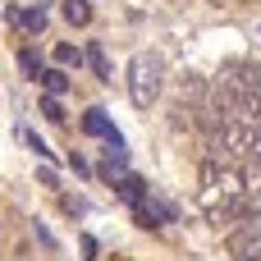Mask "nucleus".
Listing matches in <instances>:
<instances>
[{
	"label": "nucleus",
	"instance_id": "obj_1",
	"mask_svg": "<svg viewBox=\"0 0 261 261\" xmlns=\"http://www.w3.org/2000/svg\"><path fill=\"white\" fill-rule=\"evenodd\" d=\"M234 197H248L243 188V170H234L229 161H206L202 165V206H220V202H234Z\"/></svg>",
	"mask_w": 261,
	"mask_h": 261
},
{
	"label": "nucleus",
	"instance_id": "obj_2",
	"mask_svg": "<svg viewBox=\"0 0 261 261\" xmlns=\"http://www.w3.org/2000/svg\"><path fill=\"white\" fill-rule=\"evenodd\" d=\"M161 60L156 55H133L128 60V101L138 106V110H147L151 101H156V92H161Z\"/></svg>",
	"mask_w": 261,
	"mask_h": 261
},
{
	"label": "nucleus",
	"instance_id": "obj_3",
	"mask_svg": "<svg viewBox=\"0 0 261 261\" xmlns=\"http://www.w3.org/2000/svg\"><path fill=\"white\" fill-rule=\"evenodd\" d=\"M216 87H225L229 96H239V101H257L261 96V69L257 64H248V60H234V64H225L220 69V78H216Z\"/></svg>",
	"mask_w": 261,
	"mask_h": 261
},
{
	"label": "nucleus",
	"instance_id": "obj_4",
	"mask_svg": "<svg viewBox=\"0 0 261 261\" xmlns=\"http://www.w3.org/2000/svg\"><path fill=\"white\" fill-rule=\"evenodd\" d=\"M83 133H92V138H101V142H115V138H119V128H115V124L106 119V110H96V106L83 115Z\"/></svg>",
	"mask_w": 261,
	"mask_h": 261
},
{
	"label": "nucleus",
	"instance_id": "obj_5",
	"mask_svg": "<svg viewBox=\"0 0 261 261\" xmlns=\"http://www.w3.org/2000/svg\"><path fill=\"white\" fill-rule=\"evenodd\" d=\"M83 60H87V64H92V73H96V78H101V83H110V55H106V46H101V41H92V46H87V55H83Z\"/></svg>",
	"mask_w": 261,
	"mask_h": 261
},
{
	"label": "nucleus",
	"instance_id": "obj_6",
	"mask_svg": "<svg viewBox=\"0 0 261 261\" xmlns=\"http://www.w3.org/2000/svg\"><path fill=\"white\" fill-rule=\"evenodd\" d=\"M41 87H46V96H64L69 92V73L64 69H41Z\"/></svg>",
	"mask_w": 261,
	"mask_h": 261
},
{
	"label": "nucleus",
	"instance_id": "obj_7",
	"mask_svg": "<svg viewBox=\"0 0 261 261\" xmlns=\"http://www.w3.org/2000/svg\"><path fill=\"white\" fill-rule=\"evenodd\" d=\"M119 197H124V202H133V206H142V202H147V184H142L138 174H128V179L119 184Z\"/></svg>",
	"mask_w": 261,
	"mask_h": 261
},
{
	"label": "nucleus",
	"instance_id": "obj_8",
	"mask_svg": "<svg viewBox=\"0 0 261 261\" xmlns=\"http://www.w3.org/2000/svg\"><path fill=\"white\" fill-rule=\"evenodd\" d=\"M78 64H83V50L69 46V41H60L55 46V69H78Z\"/></svg>",
	"mask_w": 261,
	"mask_h": 261
},
{
	"label": "nucleus",
	"instance_id": "obj_9",
	"mask_svg": "<svg viewBox=\"0 0 261 261\" xmlns=\"http://www.w3.org/2000/svg\"><path fill=\"white\" fill-rule=\"evenodd\" d=\"M14 23H18L23 32H41V28H46V9H23V14H14Z\"/></svg>",
	"mask_w": 261,
	"mask_h": 261
},
{
	"label": "nucleus",
	"instance_id": "obj_10",
	"mask_svg": "<svg viewBox=\"0 0 261 261\" xmlns=\"http://www.w3.org/2000/svg\"><path fill=\"white\" fill-rule=\"evenodd\" d=\"M64 18H69L73 28H83V23L92 18V5H87V0H64Z\"/></svg>",
	"mask_w": 261,
	"mask_h": 261
},
{
	"label": "nucleus",
	"instance_id": "obj_11",
	"mask_svg": "<svg viewBox=\"0 0 261 261\" xmlns=\"http://www.w3.org/2000/svg\"><path fill=\"white\" fill-rule=\"evenodd\" d=\"M101 179H106L110 188H119V184L128 179V165H119V161H101Z\"/></svg>",
	"mask_w": 261,
	"mask_h": 261
},
{
	"label": "nucleus",
	"instance_id": "obj_12",
	"mask_svg": "<svg viewBox=\"0 0 261 261\" xmlns=\"http://www.w3.org/2000/svg\"><path fill=\"white\" fill-rule=\"evenodd\" d=\"M18 69H23L28 78H41V55H37V50H18Z\"/></svg>",
	"mask_w": 261,
	"mask_h": 261
},
{
	"label": "nucleus",
	"instance_id": "obj_13",
	"mask_svg": "<svg viewBox=\"0 0 261 261\" xmlns=\"http://www.w3.org/2000/svg\"><path fill=\"white\" fill-rule=\"evenodd\" d=\"M18 138H23V142H28V151H37V156H41V161H50V147H46V142H41V138H37V133H32V128H18Z\"/></svg>",
	"mask_w": 261,
	"mask_h": 261
},
{
	"label": "nucleus",
	"instance_id": "obj_14",
	"mask_svg": "<svg viewBox=\"0 0 261 261\" xmlns=\"http://www.w3.org/2000/svg\"><path fill=\"white\" fill-rule=\"evenodd\" d=\"M41 115L60 124V119H64V106H60V96H41Z\"/></svg>",
	"mask_w": 261,
	"mask_h": 261
},
{
	"label": "nucleus",
	"instance_id": "obj_15",
	"mask_svg": "<svg viewBox=\"0 0 261 261\" xmlns=\"http://www.w3.org/2000/svg\"><path fill=\"white\" fill-rule=\"evenodd\" d=\"M60 202H64L69 216H87V202H83V197H60Z\"/></svg>",
	"mask_w": 261,
	"mask_h": 261
},
{
	"label": "nucleus",
	"instance_id": "obj_16",
	"mask_svg": "<svg viewBox=\"0 0 261 261\" xmlns=\"http://www.w3.org/2000/svg\"><path fill=\"white\" fill-rule=\"evenodd\" d=\"M32 234H37V243H41V248H55V239H50V229H46V225H32Z\"/></svg>",
	"mask_w": 261,
	"mask_h": 261
},
{
	"label": "nucleus",
	"instance_id": "obj_17",
	"mask_svg": "<svg viewBox=\"0 0 261 261\" xmlns=\"http://www.w3.org/2000/svg\"><path fill=\"white\" fill-rule=\"evenodd\" d=\"M239 261H261V257H257V252H252V257H239Z\"/></svg>",
	"mask_w": 261,
	"mask_h": 261
}]
</instances>
